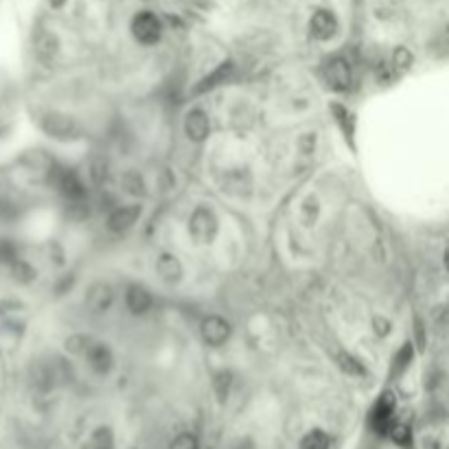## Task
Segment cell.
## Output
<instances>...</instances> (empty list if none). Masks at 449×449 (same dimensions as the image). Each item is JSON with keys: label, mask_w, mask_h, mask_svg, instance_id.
Wrapping results in <instances>:
<instances>
[{"label": "cell", "mask_w": 449, "mask_h": 449, "mask_svg": "<svg viewBox=\"0 0 449 449\" xmlns=\"http://www.w3.org/2000/svg\"><path fill=\"white\" fill-rule=\"evenodd\" d=\"M388 436L401 447H412V430L408 423H401V421H392V426L388 430Z\"/></svg>", "instance_id": "cell-18"}, {"label": "cell", "mask_w": 449, "mask_h": 449, "mask_svg": "<svg viewBox=\"0 0 449 449\" xmlns=\"http://www.w3.org/2000/svg\"><path fill=\"white\" fill-rule=\"evenodd\" d=\"M171 449H199V440H197L195 434L182 432V434H178L176 438H173Z\"/></svg>", "instance_id": "cell-25"}, {"label": "cell", "mask_w": 449, "mask_h": 449, "mask_svg": "<svg viewBox=\"0 0 449 449\" xmlns=\"http://www.w3.org/2000/svg\"><path fill=\"white\" fill-rule=\"evenodd\" d=\"M436 53L438 55H449V29H445L440 33V38L436 40Z\"/></svg>", "instance_id": "cell-27"}, {"label": "cell", "mask_w": 449, "mask_h": 449, "mask_svg": "<svg viewBox=\"0 0 449 449\" xmlns=\"http://www.w3.org/2000/svg\"><path fill=\"white\" fill-rule=\"evenodd\" d=\"M336 362H338V366H340L344 372H348V375H364V366H362L353 355H348V353H338V355H336Z\"/></svg>", "instance_id": "cell-22"}, {"label": "cell", "mask_w": 449, "mask_h": 449, "mask_svg": "<svg viewBox=\"0 0 449 449\" xmlns=\"http://www.w3.org/2000/svg\"><path fill=\"white\" fill-rule=\"evenodd\" d=\"M228 388H231V372L221 370L219 375H215V390H217L219 401H226V397H228Z\"/></svg>", "instance_id": "cell-26"}, {"label": "cell", "mask_w": 449, "mask_h": 449, "mask_svg": "<svg viewBox=\"0 0 449 449\" xmlns=\"http://www.w3.org/2000/svg\"><path fill=\"white\" fill-rule=\"evenodd\" d=\"M156 272L160 274V279H162L167 285H176V283H180L182 277H184V267H182L180 259H178L176 255H169V253H165V255L158 257V261H156Z\"/></svg>", "instance_id": "cell-12"}, {"label": "cell", "mask_w": 449, "mask_h": 449, "mask_svg": "<svg viewBox=\"0 0 449 449\" xmlns=\"http://www.w3.org/2000/svg\"><path fill=\"white\" fill-rule=\"evenodd\" d=\"M42 130L51 136V138H57V140H72L77 138L79 134V126L74 123L72 116H66V114H60V112H48L42 116L40 121Z\"/></svg>", "instance_id": "cell-6"}, {"label": "cell", "mask_w": 449, "mask_h": 449, "mask_svg": "<svg viewBox=\"0 0 449 449\" xmlns=\"http://www.w3.org/2000/svg\"><path fill=\"white\" fill-rule=\"evenodd\" d=\"M445 265H447V270H449V248H447V253H445Z\"/></svg>", "instance_id": "cell-30"}, {"label": "cell", "mask_w": 449, "mask_h": 449, "mask_svg": "<svg viewBox=\"0 0 449 449\" xmlns=\"http://www.w3.org/2000/svg\"><path fill=\"white\" fill-rule=\"evenodd\" d=\"M233 70H235L233 62H223V64H219V66L209 74V77H204L202 82H199V86L195 88V92H206V90H213V88H217V86H221V84H226V82L231 79Z\"/></svg>", "instance_id": "cell-15"}, {"label": "cell", "mask_w": 449, "mask_h": 449, "mask_svg": "<svg viewBox=\"0 0 449 449\" xmlns=\"http://www.w3.org/2000/svg\"><path fill=\"white\" fill-rule=\"evenodd\" d=\"M84 357H86L88 366L96 372V375H108V372L112 370V366H114V357H112L110 346L104 344V342L90 340V344L86 346V351H84Z\"/></svg>", "instance_id": "cell-9"}, {"label": "cell", "mask_w": 449, "mask_h": 449, "mask_svg": "<svg viewBox=\"0 0 449 449\" xmlns=\"http://www.w3.org/2000/svg\"><path fill=\"white\" fill-rule=\"evenodd\" d=\"M394 394L392 392H382L379 399L375 401V406L370 408L368 414V428L375 434H388L390 426H392V414H394Z\"/></svg>", "instance_id": "cell-4"}, {"label": "cell", "mask_w": 449, "mask_h": 449, "mask_svg": "<svg viewBox=\"0 0 449 449\" xmlns=\"http://www.w3.org/2000/svg\"><path fill=\"white\" fill-rule=\"evenodd\" d=\"M322 77L327 86L336 92H344L353 84V68L344 57H331L322 66Z\"/></svg>", "instance_id": "cell-5"}, {"label": "cell", "mask_w": 449, "mask_h": 449, "mask_svg": "<svg viewBox=\"0 0 449 449\" xmlns=\"http://www.w3.org/2000/svg\"><path fill=\"white\" fill-rule=\"evenodd\" d=\"M231 322L223 320L221 316H206L202 320V324H199V333H202V340L204 344L217 348V346H223L228 342L231 338Z\"/></svg>", "instance_id": "cell-7"}, {"label": "cell", "mask_w": 449, "mask_h": 449, "mask_svg": "<svg viewBox=\"0 0 449 449\" xmlns=\"http://www.w3.org/2000/svg\"><path fill=\"white\" fill-rule=\"evenodd\" d=\"M143 206L140 204H123L114 206L108 215V231L112 233H128L134 223L140 219Z\"/></svg>", "instance_id": "cell-10"}, {"label": "cell", "mask_w": 449, "mask_h": 449, "mask_svg": "<svg viewBox=\"0 0 449 449\" xmlns=\"http://www.w3.org/2000/svg\"><path fill=\"white\" fill-rule=\"evenodd\" d=\"M11 267V277L18 281V283H24V285H27V283H33L35 281V270L27 263V261H24V259H18L13 265H9Z\"/></svg>", "instance_id": "cell-20"}, {"label": "cell", "mask_w": 449, "mask_h": 449, "mask_svg": "<svg viewBox=\"0 0 449 449\" xmlns=\"http://www.w3.org/2000/svg\"><path fill=\"white\" fill-rule=\"evenodd\" d=\"M392 66H394L399 72H404V70H408V68L412 66V53L408 51L406 46H399L397 51H394V55H392Z\"/></svg>", "instance_id": "cell-24"}, {"label": "cell", "mask_w": 449, "mask_h": 449, "mask_svg": "<svg viewBox=\"0 0 449 449\" xmlns=\"http://www.w3.org/2000/svg\"><path fill=\"white\" fill-rule=\"evenodd\" d=\"M126 305H128V309L134 316H143V314H147L149 309H152L154 298H152V294H149L147 287H143V285H130L126 289Z\"/></svg>", "instance_id": "cell-14"}, {"label": "cell", "mask_w": 449, "mask_h": 449, "mask_svg": "<svg viewBox=\"0 0 449 449\" xmlns=\"http://www.w3.org/2000/svg\"><path fill=\"white\" fill-rule=\"evenodd\" d=\"M112 301H114V294L108 283H94L86 294V305L94 314H106L110 309Z\"/></svg>", "instance_id": "cell-13"}, {"label": "cell", "mask_w": 449, "mask_h": 449, "mask_svg": "<svg viewBox=\"0 0 449 449\" xmlns=\"http://www.w3.org/2000/svg\"><path fill=\"white\" fill-rule=\"evenodd\" d=\"M132 35L143 46H154L162 38V20L154 11H138L132 18Z\"/></svg>", "instance_id": "cell-2"}, {"label": "cell", "mask_w": 449, "mask_h": 449, "mask_svg": "<svg viewBox=\"0 0 449 449\" xmlns=\"http://www.w3.org/2000/svg\"><path fill=\"white\" fill-rule=\"evenodd\" d=\"M219 219L209 206H197L189 217V235L197 243H211L217 237Z\"/></svg>", "instance_id": "cell-3"}, {"label": "cell", "mask_w": 449, "mask_h": 449, "mask_svg": "<svg viewBox=\"0 0 449 449\" xmlns=\"http://www.w3.org/2000/svg\"><path fill=\"white\" fill-rule=\"evenodd\" d=\"M20 259V250L13 239H0V263L13 265Z\"/></svg>", "instance_id": "cell-21"}, {"label": "cell", "mask_w": 449, "mask_h": 449, "mask_svg": "<svg viewBox=\"0 0 449 449\" xmlns=\"http://www.w3.org/2000/svg\"><path fill=\"white\" fill-rule=\"evenodd\" d=\"M338 29H340V22L336 13L329 9H316L314 16L309 18V33L318 42H329L331 38L338 35Z\"/></svg>", "instance_id": "cell-8"}, {"label": "cell", "mask_w": 449, "mask_h": 449, "mask_svg": "<svg viewBox=\"0 0 449 449\" xmlns=\"http://www.w3.org/2000/svg\"><path fill=\"white\" fill-rule=\"evenodd\" d=\"M57 48H60V42L51 31H42L35 38V51L42 60H53L57 55Z\"/></svg>", "instance_id": "cell-16"}, {"label": "cell", "mask_w": 449, "mask_h": 449, "mask_svg": "<svg viewBox=\"0 0 449 449\" xmlns=\"http://www.w3.org/2000/svg\"><path fill=\"white\" fill-rule=\"evenodd\" d=\"M66 3H68V0H48V5H51L53 9H62Z\"/></svg>", "instance_id": "cell-29"}, {"label": "cell", "mask_w": 449, "mask_h": 449, "mask_svg": "<svg viewBox=\"0 0 449 449\" xmlns=\"http://www.w3.org/2000/svg\"><path fill=\"white\" fill-rule=\"evenodd\" d=\"M48 178H51V184L64 195V199H66L68 204H72V202H86L88 191H86V184L82 182V178L77 176V171L55 165L51 171H48Z\"/></svg>", "instance_id": "cell-1"}, {"label": "cell", "mask_w": 449, "mask_h": 449, "mask_svg": "<svg viewBox=\"0 0 449 449\" xmlns=\"http://www.w3.org/2000/svg\"><path fill=\"white\" fill-rule=\"evenodd\" d=\"M375 331H377V336H388V331H390V320H382V318H375Z\"/></svg>", "instance_id": "cell-28"}, {"label": "cell", "mask_w": 449, "mask_h": 449, "mask_svg": "<svg viewBox=\"0 0 449 449\" xmlns=\"http://www.w3.org/2000/svg\"><path fill=\"white\" fill-rule=\"evenodd\" d=\"M329 445H331V438L322 430H311L301 440V449H329Z\"/></svg>", "instance_id": "cell-19"}, {"label": "cell", "mask_w": 449, "mask_h": 449, "mask_svg": "<svg viewBox=\"0 0 449 449\" xmlns=\"http://www.w3.org/2000/svg\"><path fill=\"white\" fill-rule=\"evenodd\" d=\"M410 362H412V344H406L401 351L397 353V357L392 362V375H399V372H404Z\"/></svg>", "instance_id": "cell-23"}, {"label": "cell", "mask_w": 449, "mask_h": 449, "mask_svg": "<svg viewBox=\"0 0 449 449\" xmlns=\"http://www.w3.org/2000/svg\"><path fill=\"white\" fill-rule=\"evenodd\" d=\"M84 449H114V434L110 428H96L86 440Z\"/></svg>", "instance_id": "cell-17"}, {"label": "cell", "mask_w": 449, "mask_h": 449, "mask_svg": "<svg viewBox=\"0 0 449 449\" xmlns=\"http://www.w3.org/2000/svg\"><path fill=\"white\" fill-rule=\"evenodd\" d=\"M184 134L193 143H204L211 134V118L204 110L193 108L184 116Z\"/></svg>", "instance_id": "cell-11"}]
</instances>
